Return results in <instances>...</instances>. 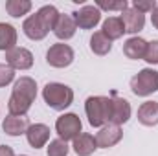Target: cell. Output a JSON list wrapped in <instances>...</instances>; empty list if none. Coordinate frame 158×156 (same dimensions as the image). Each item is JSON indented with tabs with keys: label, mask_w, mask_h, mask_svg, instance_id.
<instances>
[{
	"label": "cell",
	"mask_w": 158,
	"mask_h": 156,
	"mask_svg": "<svg viewBox=\"0 0 158 156\" xmlns=\"http://www.w3.org/2000/svg\"><path fill=\"white\" fill-rule=\"evenodd\" d=\"M35 97H37L35 79L28 77V76L17 79L15 86H13V92L9 96V101H7L9 114L11 116H26L28 110L31 109V103L35 101Z\"/></svg>",
	"instance_id": "6da1fadb"
},
{
	"label": "cell",
	"mask_w": 158,
	"mask_h": 156,
	"mask_svg": "<svg viewBox=\"0 0 158 156\" xmlns=\"http://www.w3.org/2000/svg\"><path fill=\"white\" fill-rule=\"evenodd\" d=\"M44 103L53 110H64L74 101V90L63 83H48L42 88Z\"/></svg>",
	"instance_id": "7a4b0ae2"
},
{
	"label": "cell",
	"mask_w": 158,
	"mask_h": 156,
	"mask_svg": "<svg viewBox=\"0 0 158 156\" xmlns=\"http://www.w3.org/2000/svg\"><path fill=\"white\" fill-rule=\"evenodd\" d=\"M85 112L92 127H105L107 123H110V97L90 96L85 101Z\"/></svg>",
	"instance_id": "3957f363"
},
{
	"label": "cell",
	"mask_w": 158,
	"mask_h": 156,
	"mask_svg": "<svg viewBox=\"0 0 158 156\" xmlns=\"http://www.w3.org/2000/svg\"><path fill=\"white\" fill-rule=\"evenodd\" d=\"M131 90L138 97H147L158 90V72L153 68L140 70L134 77L131 79Z\"/></svg>",
	"instance_id": "277c9868"
},
{
	"label": "cell",
	"mask_w": 158,
	"mask_h": 156,
	"mask_svg": "<svg viewBox=\"0 0 158 156\" xmlns=\"http://www.w3.org/2000/svg\"><path fill=\"white\" fill-rule=\"evenodd\" d=\"M55 130H57V134H59L61 140H64V142H70L72 140L74 142L79 134L83 132V123H81V119H79L77 114L66 112V114L57 117Z\"/></svg>",
	"instance_id": "5b68a950"
},
{
	"label": "cell",
	"mask_w": 158,
	"mask_h": 156,
	"mask_svg": "<svg viewBox=\"0 0 158 156\" xmlns=\"http://www.w3.org/2000/svg\"><path fill=\"white\" fill-rule=\"evenodd\" d=\"M46 63L53 68H66L74 63V50L64 42H57L46 51Z\"/></svg>",
	"instance_id": "8992f818"
},
{
	"label": "cell",
	"mask_w": 158,
	"mask_h": 156,
	"mask_svg": "<svg viewBox=\"0 0 158 156\" xmlns=\"http://www.w3.org/2000/svg\"><path fill=\"white\" fill-rule=\"evenodd\" d=\"M6 64L13 70H30L33 66V53L26 48L15 46L13 50L6 51Z\"/></svg>",
	"instance_id": "52a82bcc"
},
{
	"label": "cell",
	"mask_w": 158,
	"mask_h": 156,
	"mask_svg": "<svg viewBox=\"0 0 158 156\" xmlns=\"http://www.w3.org/2000/svg\"><path fill=\"white\" fill-rule=\"evenodd\" d=\"M72 18L76 20V26L81 30H92L101 20V11L96 6H83L81 9L72 13Z\"/></svg>",
	"instance_id": "ba28073f"
},
{
	"label": "cell",
	"mask_w": 158,
	"mask_h": 156,
	"mask_svg": "<svg viewBox=\"0 0 158 156\" xmlns=\"http://www.w3.org/2000/svg\"><path fill=\"white\" fill-rule=\"evenodd\" d=\"M131 114H132L131 103L116 94H112L110 96V123L121 127L123 123H127L131 119Z\"/></svg>",
	"instance_id": "9c48e42d"
},
{
	"label": "cell",
	"mask_w": 158,
	"mask_h": 156,
	"mask_svg": "<svg viewBox=\"0 0 158 156\" xmlns=\"http://www.w3.org/2000/svg\"><path fill=\"white\" fill-rule=\"evenodd\" d=\"M123 138V130L119 125H112V123H107L105 127L99 129V132L96 134V143H98V149H109V147H114L116 143L121 142Z\"/></svg>",
	"instance_id": "30bf717a"
},
{
	"label": "cell",
	"mask_w": 158,
	"mask_h": 156,
	"mask_svg": "<svg viewBox=\"0 0 158 156\" xmlns=\"http://www.w3.org/2000/svg\"><path fill=\"white\" fill-rule=\"evenodd\" d=\"M119 18H121V22L125 26V33H138L145 26V15L140 13V11H136L132 6L127 7L125 11H121Z\"/></svg>",
	"instance_id": "8fae6325"
},
{
	"label": "cell",
	"mask_w": 158,
	"mask_h": 156,
	"mask_svg": "<svg viewBox=\"0 0 158 156\" xmlns=\"http://www.w3.org/2000/svg\"><path fill=\"white\" fill-rule=\"evenodd\" d=\"M2 129L7 136H20L26 134L30 129V119L26 116H6L2 121Z\"/></svg>",
	"instance_id": "7c38bea8"
},
{
	"label": "cell",
	"mask_w": 158,
	"mask_h": 156,
	"mask_svg": "<svg viewBox=\"0 0 158 156\" xmlns=\"http://www.w3.org/2000/svg\"><path fill=\"white\" fill-rule=\"evenodd\" d=\"M26 138H28V143L33 147V149H40L48 143L50 140V127L44 125V123H35V125H30L28 132H26Z\"/></svg>",
	"instance_id": "4fadbf2b"
},
{
	"label": "cell",
	"mask_w": 158,
	"mask_h": 156,
	"mask_svg": "<svg viewBox=\"0 0 158 156\" xmlns=\"http://www.w3.org/2000/svg\"><path fill=\"white\" fill-rule=\"evenodd\" d=\"M22 31H24V35H26L28 39H31V40H42L48 33H50V31L42 26V22L39 20L37 13H35V15H30V17L24 20Z\"/></svg>",
	"instance_id": "5bb4252c"
},
{
	"label": "cell",
	"mask_w": 158,
	"mask_h": 156,
	"mask_svg": "<svg viewBox=\"0 0 158 156\" xmlns=\"http://www.w3.org/2000/svg\"><path fill=\"white\" fill-rule=\"evenodd\" d=\"M76 30H77V26H76V20L72 18V15H61L53 28V33L59 40H68L76 35Z\"/></svg>",
	"instance_id": "9a60e30c"
},
{
	"label": "cell",
	"mask_w": 158,
	"mask_h": 156,
	"mask_svg": "<svg viewBox=\"0 0 158 156\" xmlns=\"http://www.w3.org/2000/svg\"><path fill=\"white\" fill-rule=\"evenodd\" d=\"M138 121L145 127L158 125V101H145L138 109Z\"/></svg>",
	"instance_id": "2e32d148"
},
{
	"label": "cell",
	"mask_w": 158,
	"mask_h": 156,
	"mask_svg": "<svg viewBox=\"0 0 158 156\" xmlns=\"http://www.w3.org/2000/svg\"><path fill=\"white\" fill-rule=\"evenodd\" d=\"M145 50H147V40L142 39V37H131V39L125 40V44H123V53L129 59H132V61L143 59Z\"/></svg>",
	"instance_id": "e0dca14e"
},
{
	"label": "cell",
	"mask_w": 158,
	"mask_h": 156,
	"mask_svg": "<svg viewBox=\"0 0 158 156\" xmlns=\"http://www.w3.org/2000/svg\"><path fill=\"white\" fill-rule=\"evenodd\" d=\"M96 149H98L96 136H92L88 132H81L77 138L74 140V151H76L77 156H90V154H94Z\"/></svg>",
	"instance_id": "ac0fdd59"
},
{
	"label": "cell",
	"mask_w": 158,
	"mask_h": 156,
	"mask_svg": "<svg viewBox=\"0 0 158 156\" xmlns=\"http://www.w3.org/2000/svg\"><path fill=\"white\" fill-rule=\"evenodd\" d=\"M90 50L96 55H107L112 50V40L103 31H94V35L90 37Z\"/></svg>",
	"instance_id": "d6986e66"
},
{
	"label": "cell",
	"mask_w": 158,
	"mask_h": 156,
	"mask_svg": "<svg viewBox=\"0 0 158 156\" xmlns=\"http://www.w3.org/2000/svg\"><path fill=\"white\" fill-rule=\"evenodd\" d=\"M15 44H17V30L11 24L0 22V50L9 51L15 48Z\"/></svg>",
	"instance_id": "ffe728a7"
},
{
	"label": "cell",
	"mask_w": 158,
	"mask_h": 156,
	"mask_svg": "<svg viewBox=\"0 0 158 156\" xmlns=\"http://www.w3.org/2000/svg\"><path fill=\"white\" fill-rule=\"evenodd\" d=\"M37 17H39V20L42 22V26H44L48 31H50V30L53 31V28H55V24H57L61 13L57 11L55 6H42L39 11H37Z\"/></svg>",
	"instance_id": "44dd1931"
},
{
	"label": "cell",
	"mask_w": 158,
	"mask_h": 156,
	"mask_svg": "<svg viewBox=\"0 0 158 156\" xmlns=\"http://www.w3.org/2000/svg\"><path fill=\"white\" fill-rule=\"evenodd\" d=\"M101 31H103L110 40H116V39H119V37H123L125 26H123V22H121L119 17H109V18L103 22Z\"/></svg>",
	"instance_id": "7402d4cb"
},
{
	"label": "cell",
	"mask_w": 158,
	"mask_h": 156,
	"mask_svg": "<svg viewBox=\"0 0 158 156\" xmlns=\"http://www.w3.org/2000/svg\"><path fill=\"white\" fill-rule=\"evenodd\" d=\"M30 9H31V2L30 0H7L6 2V11L11 17H15V18H20Z\"/></svg>",
	"instance_id": "603a6c76"
},
{
	"label": "cell",
	"mask_w": 158,
	"mask_h": 156,
	"mask_svg": "<svg viewBox=\"0 0 158 156\" xmlns=\"http://www.w3.org/2000/svg\"><path fill=\"white\" fill-rule=\"evenodd\" d=\"M68 151H70L68 143H66L64 140H61V138L52 140V142H50V145H48V149H46L48 156H66V154H68Z\"/></svg>",
	"instance_id": "cb8c5ba5"
},
{
	"label": "cell",
	"mask_w": 158,
	"mask_h": 156,
	"mask_svg": "<svg viewBox=\"0 0 158 156\" xmlns=\"http://www.w3.org/2000/svg\"><path fill=\"white\" fill-rule=\"evenodd\" d=\"M143 61H147L149 64H158V40L147 42V50H145Z\"/></svg>",
	"instance_id": "d4e9b609"
},
{
	"label": "cell",
	"mask_w": 158,
	"mask_h": 156,
	"mask_svg": "<svg viewBox=\"0 0 158 156\" xmlns=\"http://www.w3.org/2000/svg\"><path fill=\"white\" fill-rule=\"evenodd\" d=\"M96 7L101 11V9H107V11H125L129 7V4L125 0H119V2H98Z\"/></svg>",
	"instance_id": "484cf974"
},
{
	"label": "cell",
	"mask_w": 158,
	"mask_h": 156,
	"mask_svg": "<svg viewBox=\"0 0 158 156\" xmlns=\"http://www.w3.org/2000/svg\"><path fill=\"white\" fill-rule=\"evenodd\" d=\"M158 4L155 0H134L132 2V7L136 9V11H140V13H153V9L156 7Z\"/></svg>",
	"instance_id": "4316f807"
},
{
	"label": "cell",
	"mask_w": 158,
	"mask_h": 156,
	"mask_svg": "<svg viewBox=\"0 0 158 156\" xmlns=\"http://www.w3.org/2000/svg\"><path fill=\"white\" fill-rule=\"evenodd\" d=\"M15 79V70L7 64H0V86L9 84Z\"/></svg>",
	"instance_id": "83f0119b"
},
{
	"label": "cell",
	"mask_w": 158,
	"mask_h": 156,
	"mask_svg": "<svg viewBox=\"0 0 158 156\" xmlns=\"http://www.w3.org/2000/svg\"><path fill=\"white\" fill-rule=\"evenodd\" d=\"M0 156H15L13 149L7 147V145H0Z\"/></svg>",
	"instance_id": "f1b7e54d"
},
{
	"label": "cell",
	"mask_w": 158,
	"mask_h": 156,
	"mask_svg": "<svg viewBox=\"0 0 158 156\" xmlns=\"http://www.w3.org/2000/svg\"><path fill=\"white\" fill-rule=\"evenodd\" d=\"M151 22H153V26L158 30V6L153 9V15H151Z\"/></svg>",
	"instance_id": "f546056e"
},
{
	"label": "cell",
	"mask_w": 158,
	"mask_h": 156,
	"mask_svg": "<svg viewBox=\"0 0 158 156\" xmlns=\"http://www.w3.org/2000/svg\"><path fill=\"white\" fill-rule=\"evenodd\" d=\"M20 156H26V154H20Z\"/></svg>",
	"instance_id": "4dcf8cb0"
}]
</instances>
